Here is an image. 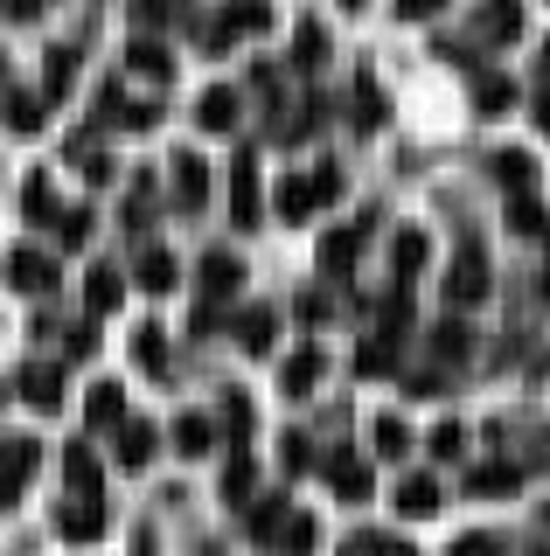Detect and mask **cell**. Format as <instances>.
I'll use <instances>...</instances> for the list:
<instances>
[{
  "label": "cell",
  "mask_w": 550,
  "mask_h": 556,
  "mask_svg": "<svg viewBox=\"0 0 550 556\" xmlns=\"http://www.w3.org/2000/svg\"><path fill=\"white\" fill-rule=\"evenodd\" d=\"M196 278H202V300H230V292L245 286V265H237L230 251H202V265H196Z\"/></svg>",
  "instance_id": "obj_9"
},
{
  "label": "cell",
  "mask_w": 550,
  "mask_h": 556,
  "mask_svg": "<svg viewBox=\"0 0 550 556\" xmlns=\"http://www.w3.org/2000/svg\"><path fill=\"white\" fill-rule=\"evenodd\" d=\"M71 161L84 167V181H112V161L98 147V132H71Z\"/></svg>",
  "instance_id": "obj_31"
},
{
  "label": "cell",
  "mask_w": 550,
  "mask_h": 556,
  "mask_svg": "<svg viewBox=\"0 0 550 556\" xmlns=\"http://www.w3.org/2000/svg\"><path fill=\"white\" fill-rule=\"evenodd\" d=\"M91 348H98V334H91V320H77V327H71V362H84V355H91Z\"/></svg>",
  "instance_id": "obj_52"
},
{
  "label": "cell",
  "mask_w": 550,
  "mask_h": 556,
  "mask_svg": "<svg viewBox=\"0 0 550 556\" xmlns=\"http://www.w3.org/2000/svg\"><path fill=\"white\" fill-rule=\"evenodd\" d=\"M71 84H77V56H71V49H49V56H42V104L49 98H71Z\"/></svg>",
  "instance_id": "obj_25"
},
{
  "label": "cell",
  "mask_w": 550,
  "mask_h": 556,
  "mask_svg": "<svg viewBox=\"0 0 550 556\" xmlns=\"http://www.w3.org/2000/svg\"><path fill=\"white\" fill-rule=\"evenodd\" d=\"M314 208H321L314 181H307V174H286V181H279V216H286V223H307Z\"/></svg>",
  "instance_id": "obj_27"
},
{
  "label": "cell",
  "mask_w": 550,
  "mask_h": 556,
  "mask_svg": "<svg viewBox=\"0 0 550 556\" xmlns=\"http://www.w3.org/2000/svg\"><path fill=\"white\" fill-rule=\"evenodd\" d=\"M439 8H446V0H398V14H404V22H433Z\"/></svg>",
  "instance_id": "obj_51"
},
{
  "label": "cell",
  "mask_w": 550,
  "mask_h": 556,
  "mask_svg": "<svg viewBox=\"0 0 550 556\" xmlns=\"http://www.w3.org/2000/svg\"><path fill=\"white\" fill-rule=\"evenodd\" d=\"M495 174H502V188L509 195H537V161H529V153H495Z\"/></svg>",
  "instance_id": "obj_28"
},
{
  "label": "cell",
  "mask_w": 550,
  "mask_h": 556,
  "mask_svg": "<svg viewBox=\"0 0 550 556\" xmlns=\"http://www.w3.org/2000/svg\"><path fill=\"white\" fill-rule=\"evenodd\" d=\"M467 355H474V334L460 320H439L433 327V362H467Z\"/></svg>",
  "instance_id": "obj_32"
},
{
  "label": "cell",
  "mask_w": 550,
  "mask_h": 556,
  "mask_svg": "<svg viewBox=\"0 0 550 556\" xmlns=\"http://www.w3.org/2000/svg\"><path fill=\"white\" fill-rule=\"evenodd\" d=\"M321 63H328V28H321V22H300L293 28V70H300V77H314Z\"/></svg>",
  "instance_id": "obj_24"
},
{
  "label": "cell",
  "mask_w": 550,
  "mask_h": 556,
  "mask_svg": "<svg viewBox=\"0 0 550 556\" xmlns=\"http://www.w3.org/2000/svg\"><path fill=\"white\" fill-rule=\"evenodd\" d=\"M105 112H112V126H118V132H147L153 118H161V112H153V104H118L112 91H105Z\"/></svg>",
  "instance_id": "obj_43"
},
{
  "label": "cell",
  "mask_w": 550,
  "mask_h": 556,
  "mask_svg": "<svg viewBox=\"0 0 550 556\" xmlns=\"http://www.w3.org/2000/svg\"><path fill=\"white\" fill-rule=\"evenodd\" d=\"M272 28V8L265 0H230V8H223V22L210 28V42L223 49V42H245V35H265Z\"/></svg>",
  "instance_id": "obj_6"
},
{
  "label": "cell",
  "mask_w": 550,
  "mask_h": 556,
  "mask_svg": "<svg viewBox=\"0 0 550 556\" xmlns=\"http://www.w3.org/2000/svg\"><path fill=\"white\" fill-rule=\"evenodd\" d=\"M8 126L14 132H36L42 126V98L36 91H8Z\"/></svg>",
  "instance_id": "obj_42"
},
{
  "label": "cell",
  "mask_w": 550,
  "mask_h": 556,
  "mask_svg": "<svg viewBox=\"0 0 550 556\" xmlns=\"http://www.w3.org/2000/svg\"><path fill=\"white\" fill-rule=\"evenodd\" d=\"M286 473H307V466H314V439H307V431H286Z\"/></svg>",
  "instance_id": "obj_47"
},
{
  "label": "cell",
  "mask_w": 550,
  "mask_h": 556,
  "mask_svg": "<svg viewBox=\"0 0 550 556\" xmlns=\"http://www.w3.org/2000/svg\"><path fill=\"white\" fill-rule=\"evenodd\" d=\"M57 529H63V543H98L105 535V501H71L57 515Z\"/></svg>",
  "instance_id": "obj_13"
},
{
  "label": "cell",
  "mask_w": 550,
  "mask_h": 556,
  "mask_svg": "<svg viewBox=\"0 0 550 556\" xmlns=\"http://www.w3.org/2000/svg\"><path fill=\"white\" fill-rule=\"evenodd\" d=\"M502 549H509V543H502L495 529H474V535H460V543L446 549V556H502Z\"/></svg>",
  "instance_id": "obj_46"
},
{
  "label": "cell",
  "mask_w": 550,
  "mask_h": 556,
  "mask_svg": "<svg viewBox=\"0 0 550 556\" xmlns=\"http://www.w3.org/2000/svg\"><path fill=\"white\" fill-rule=\"evenodd\" d=\"M258 208H265V188H258V153L245 147V153H237V167H230V216L251 230Z\"/></svg>",
  "instance_id": "obj_5"
},
{
  "label": "cell",
  "mask_w": 550,
  "mask_h": 556,
  "mask_svg": "<svg viewBox=\"0 0 550 556\" xmlns=\"http://www.w3.org/2000/svg\"><path fill=\"white\" fill-rule=\"evenodd\" d=\"M237 112H245V98H237L230 84H216V91L196 98V126L202 132H237Z\"/></svg>",
  "instance_id": "obj_10"
},
{
  "label": "cell",
  "mask_w": 550,
  "mask_h": 556,
  "mask_svg": "<svg viewBox=\"0 0 550 556\" xmlns=\"http://www.w3.org/2000/svg\"><path fill=\"white\" fill-rule=\"evenodd\" d=\"M175 452L182 459H202V452H216V425L202 410H182L175 417Z\"/></svg>",
  "instance_id": "obj_19"
},
{
  "label": "cell",
  "mask_w": 550,
  "mask_h": 556,
  "mask_svg": "<svg viewBox=\"0 0 550 556\" xmlns=\"http://www.w3.org/2000/svg\"><path fill=\"white\" fill-rule=\"evenodd\" d=\"M328 486L341 501H370V466L355 459V452H335V459H328Z\"/></svg>",
  "instance_id": "obj_18"
},
{
  "label": "cell",
  "mask_w": 550,
  "mask_h": 556,
  "mask_svg": "<svg viewBox=\"0 0 550 556\" xmlns=\"http://www.w3.org/2000/svg\"><path fill=\"white\" fill-rule=\"evenodd\" d=\"M8 286L28 292V300H42V292H57V257L36 251V243H22V251L8 257Z\"/></svg>",
  "instance_id": "obj_2"
},
{
  "label": "cell",
  "mask_w": 550,
  "mask_h": 556,
  "mask_svg": "<svg viewBox=\"0 0 550 556\" xmlns=\"http://www.w3.org/2000/svg\"><path fill=\"white\" fill-rule=\"evenodd\" d=\"M91 230H98L91 208H57V243H63V251H84V243H91Z\"/></svg>",
  "instance_id": "obj_34"
},
{
  "label": "cell",
  "mask_w": 550,
  "mask_h": 556,
  "mask_svg": "<svg viewBox=\"0 0 550 556\" xmlns=\"http://www.w3.org/2000/svg\"><path fill=\"white\" fill-rule=\"evenodd\" d=\"M425 257H433V237H425V230H404V237H398V278L425 271Z\"/></svg>",
  "instance_id": "obj_40"
},
{
  "label": "cell",
  "mask_w": 550,
  "mask_h": 556,
  "mask_svg": "<svg viewBox=\"0 0 550 556\" xmlns=\"http://www.w3.org/2000/svg\"><path fill=\"white\" fill-rule=\"evenodd\" d=\"M537 98H550V42L537 49Z\"/></svg>",
  "instance_id": "obj_54"
},
{
  "label": "cell",
  "mask_w": 550,
  "mask_h": 556,
  "mask_svg": "<svg viewBox=\"0 0 550 556\" xmlns=\"http://www.w3.org/2000/svg\"><path fill=\"white\" fill-rule=\"evenodd\" d=\"M230 334H237L245 355H265L272 334H279V313H272V306H251V313H237V320H230Z\"/></svg>",
  "instance_id": "obj_14"
},
{
  "label": "cell",
  "mask_w": 550,
  "mask_h": 556,
  "mask_svg": "<svg viewBox=\"0 0 550 556\" xmlns=\"http://www.w3.org/2000/svg\"><path fill=\"white\" fill-rule=\"evenodd\" d=\"M474 42H523V0H480Z\"/></svg>",
  "instance_id": "obj_3"
},
{
  "label": "cell",
  "mask_w": 550,
  "mask_h": 556,
  "mask_svg": "<svg viewBox=\"0 0 550 556\" xmlns=\"http://www.w3.org/2000/svg\"><path fill=\"white\" fill-rule=\"evenodd\" d=\"M446 306H480V300H488V251H480V243L467 237V243H460V257H453V265H446Z\"/></svg>",
  "instance_id": "obj_1"
},
{
  "label": "cell",
  "mask_w": 550,
  "mask_h": 556,
  "mask_svg": "<svg viewBox=\"0 0 550 556\" xmlns=\"http://www.w3.org/2000/svg\"><path fill=\"white\" fill-rule=\"evenodd\" d=\"M314 543H321V529H314V521H307V515H286V529H279V549H286V556H307Z\"/></svg>",
  "instance_id": "obj_44"
},
{
  "label": "cell",
  "mask_w": 550,
  "mask_h": 556,
  "mask_svg": "<svg viewBox=\"0 0 550 556\" xmlns=\"http://www.w3.org/2000/svg\"><path fill=\"white\" fill-rule=\"evenodd\" d=\"M355 126L363 132L384 126V91H376V77H355Z\"/></svg>",
  "instance_id": "obj_37"
},
{
  "label": "cell",
  "mask_w": 550,
  "mask_h": 556,
  "mask_svg": "<svg viewBox=\"0 0 550 556\" xmlns=\"http://www.w3.org/2000/svg\"><path fill=\"white\" fill-rule=\"evenodd\" d=\"M286 515H293V508H286V501H279V494H272V501H258V508L245 515V529H251V543H279V529H286Z\"/></svg>",
  "instance_id": "obj_29"
},
{
  "label": "cell",
  "mask_w": 550,
  "mask_h": 556,
  "mask_svg": "<svg viewBox=\"0 0 550 556\" xmlns=\"http://www.w3.org/2000/svg\"><path fill=\"white\" fill-rule=\"evenodd\" d=\"M509 223H515L523 237H550V216L537 208V195H509Z\"/></svg>",
  "instance_id": "obj_38"
},
{
  "label": "cell",
  "mask_w": 550,
  "mask_h": 556,
  "mask_svg": "<svg viewBox=\"0 0 550 556\" xmlns=\"http://www.w3.org/2000/svg\"><path fill=\"white\" fill-rule=\"evenodd\" d=\"M167 174H175V208H188V216H196V208L210 202V167H202L196 153H182V161L167 167Z\"/></svg>",
  "instance_id": "obj_12"
},
{
  "label": "cell",
  "mask_w": 550,
  "mask_h": 556,
  "mask_svg": "<svg viewBox=\"0 0 550 556\" xmlns=\"http://www.w3.org/2000/svg\"><path fill=\"white\" fill-rule=\"evenodd\" d=\"M251 486H258V466H251V452H237V459H230V473H223V494H230V501H245Z\"/></svg>",
  "instance_id": "obj_45"
},
{
  "label": "cell",
  "mask_w": 550,
  "mask_h": 556,
  "mask_svg": "<svg viewBox=\"0 0 550 556\" xmlns=\"http://www.w3.org/2000/svg\"><path fill=\"white\" fill-rule=\"evenodd\" d=\"M537 126H543V132H550V98H537Z\"/></svg>",
  "instance_id": "obj_55"
},
{
  "label": "cell",
  "mask_w": 550,
  "mask_h": 556,
  "mask_svg": "<svg viewBox=\"0 0 550 556\" xmlns=\"http://www.w3.org/2000/svg\"><path fill=\"white\" fill-rule=\"evenodd\" d=\"M36 459H42L36 439H0V501H14L28 480H36Z\"/></svg>",
  "instance_id": "obj_4"
},
{
  "label": "cell",
  "mask_w": 550,
  "mask_h": 556,
  "mask_svg": "<svg viewBox=\"0 0 550 556\" xmlns=\"http://www.w3.org/2000/svg\"><path fill=\"white\" fill-rule=\"evenodd\" d=\"M133 278H140V292H175L182 265H175V251H161V243H147V251L133 257Z\"/></svg>",
  "instance_id": "obj_11"
},
{
  "label": "cell",
  "mask_w": 550,
  "mask_h": 556,
  "mask_svg": "<svg viewBox=\"0 0 550 556\" xmlns=\"http://www.w3.org/2000/svg\"><path fill=\"white\" fill-rule=\"evenodd\" d=\"M126 63H133V77H147V84H167V77H175V56H167V49L153 42V35H133Z\"/></svg>",
  "instance_id": "obj_16"
},
{
  "label": "cell",
  "mask_w": 550,
  "mask_h": 556,
  "mask_svg": "<svg viewBox=\"0 0 550 556\" xmlns=\"http://www.w3.org/2000/svg\"><path fill=\"white\" fill-rule=\"evenodd\" d=\"M133 14H140V28H167V14H175V0H140Z\"/></svg>",
  "instance_id": "obj_50"
},
{
  "label": "cell",
  "mask_w": 550,
  "mask_h": 556,
  "mask_svg": "<svg viewBox=\"0 0 550 556\" xmlns=\"http://www.w3.org/2000/svg\"><path fill=\"white\" fill-rule=\"evenodd\" d=\"M0 404H8V390H0Z\"/></svg>",
  "instance_id": "obj_59"
},
{
  "label": "cell",
  "mask_w": 550,
  "mask_h": 556,
  "mask_svg": "<svg viewBox=\"0 0 550 556\" xmlns=\"http://www.w3.org/2000/svg\"><path fill=\"white\" fill-rule=\"evenodd\" d=\"M153 452H161V431L147 425H118V466H133V473H140V466H153Z\"/></svg>",
  "instance_id": "obj_17"
},
{
  "label": "cell",
  "mask_w": 550,
  "mask_h": 556,
  "mask_svg": "<svg viewBox=\"0 0 550 556\" xmlns=\"http://www.w3.org/2000/svg\"><path fill=\"white\" fill-rule=\"evenodd\" d=\"M515 486H523V466H509V459H488L467 473V494H515Z\"/></svg>",
  "instance_id": "obj_26"
},
{
  "label": "cell",
  "mask_w": 550,
  "mask_h": 556,
  "mask_svg": "<svg viewBox=\"0 0 550 556\" xmlns=\"http://www.w3.org/2000/svg\"><path fill=\"white\" fill-rule=\"evenodd\" d=\"M22 216L28 223H57V188H49V174H36V181L22 188Z\"/></svg>",
  "instance_id": "obj_36"
},
{
  "label": "cell",
  "mask_w": 550,
  "mask_h": 556,
  "mask_svg": "<svg viewBox=\"0 0 550 556\" xmlns=\"http://www.w3.org/2000/svg\"><path fill=\"white\" fill-rule=\"evenodd\" d=\"M84 425H91V431L126 425V390H118V382H98V390L84 396Z\"/></svg>",
  "instance_id": "obj_15"
},
{
  "label": "cell",
  "mask_w": 550,
  "mask_h": 556,
  "mask_svg": "<svg viewBox=\"0 0 550 556\" xmlns=\"http://www.w3.org/2000/svg\"><path fill=\"white\" fill-rule=\"evenodd\" d=\"M474 104H480V112H509V104H515V84L509 77H474Z\"/></svg>",
  "instance_id": "obj_39"
},
{
  "label": "cell",
  "mask_w": 550,
  "mask_h": 556,
  "mask_svg": "<svg viewBox=\"0 0 550 556\" xmlns=\"http://www.w3.org/2000/svg\"><path fill=\"white\" fill-rule=\"evenodd\" d=\"M14 390L36 410H63V369L57 362H22V382H14Z\"/></svg>",
  "instance_id": "obj_8"
},
{
  "label": "cell",
  "mask_w": 550,
  "mask_h": 556,
  "mask_svg": "<svg viewBox=\"0 0 550 556\" xmlns=\"http://www.w3.org/2000/svg\"><path fill=\"white\" fill-rule=\"evenodd\" d=\"M341 8H355V14H363V0H341Z\"/></svg>",
  "instance_id": "obj_57"
},
{
  "label": "cell",
  "mask_w": 550,
  "mask_h": 556,
  "mask_svg": "<svg viewBox=\"0 0 550 556\" xmlns=\"http://www.w3.org/2000/svg\"><path fill=\"white\" fill-rule=\"evenodd\" d=\"M543 243H550V237H543Z\"/></svg>",
  "instance_id": "obj_60"
},
{
  "label": "cell",
  "mask_w": 550,
  "mask_h": 556,
  "mask_svg": "<svg viewBox=\"0 0 550 556\" xmlns=\"http://www.w3.org/2000/svg\"><path fill=\"white\" fill-rule=\"evenodd\" d=\"M398 515H404V521L439 515V480H433V473H411V480L398 486Z\"/></svg>",
  "instance_id": "obj_20"
},
{
  "label": "cell",
  "mask_w": 550,
  "mask_h": 556,
  "mask_svg": "<svg viewBox=\"0 0 550 556\" xmlns=\"http://www.w3.org/2000/svg\"><path fill=\"white\" fill-rule=\"evenodd\" d=\"M0 14H8V22H36V14H42V0H8Z\"/></svg>",
  "instance_id": "obj_53"
},
{
  "label": "cell",
  "mask_w": 550,
  "mask_h": 556,
  "mask_svg": "<svg viewBox=\"0 0 550 556\" xmlns=\"http://www.w3.org/2000/svg\"><path fill=\"white\" fill-rule=\"evenodd\" d=\"M63 480H71L84 501H98V486H105V473H98V459H91V445H84V439L63 452Z\"/></svg>",
  "instance_id": "obj_23"
},
{
  "label": "cell",
  "mask_w": 550,
  "mask_h": 556,
  "mask_svg": "<svg viewBox=\"0 0 550 556\" xmlns=\"http://www.w3.org/2000/svg\"><path fill=\"white\" fill-rule=\"evenodd\" d=\"M251 431H258L251 396H245V390H223V439H230L237 452H251Z\"/></svg>",
  "instance_id": "obj_21"
},
{
  "label": "cell",
  "mask_w": 550,
  "mask_h": 556,
  "mask_svg": "<svg viewBox=\"0 0 550 556\" xmlns=\"http://www.w3.org/2000/svg\"><path fill=\"white\" fill-rule=\"evenodd\" d=\"M363 243H370V216L349 223V230H335V237H321V271H328V278H349V265L363 257Z\"/></svg>",
  "instance_id": "obj_7"
},
{
  "label": "cell",
  "mask_w": 550,
  "mask_h": 556,
  "mask_svg": "<svg viewBox=\"0 0 550 556\" xmlns=\"http://www.w3.org/2000/svg\"><path fill=\"white\" fill-rule=\"evenodd\" d=\"M84 300H91V313H112L118 300H126V278H118L112 265H98L91 278H84Z\"/></svg>",
  "instance_id": "obj_30"
},
{
  "label": "cell",
  "mask_w": 550,
  "mask_h": 556,
  "mask_svg": "<svg viewBox=\"0 0 550 556\" xmlns=\"http://www.w3.org/2000/svg\"><path fill=\"white\" fill-rule=\"evenodd\" d=\"M355 369H363V376H390V369H398V341H390V334H376V341L363 348V355H355Z\"/></svg>",
  "instance_id": "obj_41"
},
{
  "label": "cell",
  "mask_w": 550,
  "mask_h": 556,
  "mask_svg": "<svg viewBox=\"0 0 550 556\" xmlns=\"http://www.w3.org/2000/svg\"><path fill=\"white\" fill-rule=\"evenodd\" d=\"M543 466H550V431H543Z\"/></svg>",
  "instance_id": "obj_56"
},
{
  "label": "cell",
  "mask_w": 550,
  "mask_h": 556,
  "mask_svg": "<svg viewBox=\"0 0 550 556\" xmlns=\"http://www.w3.org/2000/svg\"><path fill=\"white\" fill-rule=\"evenodd\" d=\"M529 556H550V549H529Z\"/></svg>",
  "instance_id": "obj_58"
},
{
  "label": "cell",
  "mask_w": 550,
  "mask_h": 556,
  "mask_svg": "<svg viewBox=\"0 0 550 556\" xmlns=\"http://www.w3.org/2000/svg\"><path fill=\"white\" fill-rule=\"evenodd\" d=\"M321 369H328V355H321V348H300V355L279 369V390H286V396H307V390L321 382Z\"/></svg>",
  "instance_id": "obj_22"
},
{
  "label": "cell",
  "mask_w": 550,
  "mask_h": 556,
  "mask_svg": "<svg viewBox=\"0 0 550 556\" xmlns=\"http://www.w3.org/2000/svg\"><path fill=\"white\" fill-rule=\"evenodd\" d=\"M370 439H376V452H384V459H411V431H404V417H376Z\"/></svg>",
  "instance_id": "obj_35"
},
{
  "label": "cell",
  "mask_w": 550,
  "mask_h": 556,
  "mask_svg": "<svg viewBox=\"0 0 550 556\" xmlns=\"http://www.w3.org/2000/svg\"><path fill=\"white\" fill-rule=\"evenodd\" d=\"M133 362H140L147 376H167V334L161 327H140V334H133Z\"/></svg>",
  "instance_id": "obj_33"
},
{
  "label": "cell",
  "mask_w": 550,
  "mask_h": 556,
  "mask_svg": "<svg viewBox=\"0 0 550 556\" xmlns=\"http://www.w3.org/2000/svg\"><path fill=\"white\" fill-rule=\"evenodd\" d=\"M460 445H467V431H460V425H439L433 431V459H460Z\"/></svg>",
  "instance_id": "obj_48"
},
{
  "label": "cell",
  "mask_w": 550,
  "mask_h": 556,
  "mask_svg": "<svg viewBox=\"0 0 550 556\" xmlns=\"http://www.w3.org/2000/svg\"><path fill=\"white\" fill-rule=\"evenodd\" d=\"M314 195H321V202H335V195H341V167H335V161H321V167H314Z\"/></svg>",
  "instance_id": "obj_49"
}]
</instances>
